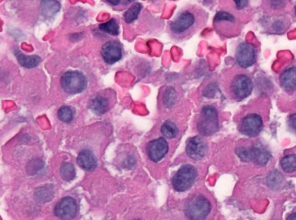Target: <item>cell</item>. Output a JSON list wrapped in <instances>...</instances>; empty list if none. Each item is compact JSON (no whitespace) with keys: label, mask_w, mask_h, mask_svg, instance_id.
<instances>
[{"label":"cell","mask_w":296,"mask_h":220,"mask_svg":"<svg viewBox=\"0 0 296 220\" xmlns=\"http://www.w3.org/2000/svg\"><path fill=\"white\" fill-rule=\"evenodd\" d=\"M289 25V20L284 17H276L271 22L269 25V30L272 33L275 34H281L284 33Z\"/></svg>","instance_id":"obj_25"},{"label":"cell","mask_w":296,"mask_h":220,"mask_svg":"<svg viewBox=\"0 0 296 220\" xmlns=\"http://www.w3.org/2000/svg\"><path fill=\"white\" fill-rule=\"evenodd\" d=\"M289 124L291 129L296 132V113L291 114L289 117Z\"/></svg>","instance_id":"obj_34"},{"label":"cell","mask_w":296,"mask_h":220,"mask_svg":"<svg viewBox=\"0 0 296 220\" xmlns=\"http://www.w3.org/2000/svg\"><path fill=\"white\" fill-rule=\"evenodd\" d=\"M221 91L227 98L241 102L253 92L254 82L249 74L241 68L225 69L219 78Z\"/></svg>","instance_id":"obj_2"},{"label":"cell","mask_w":296,"mask_h":220,"mask_svg":"<svg viewBox=\"0 0 296 220\" xmlns=\"http://www.w3.org/2000/svg\"><path fill=\"white\" fill-rule=\"evenodd\" d=\"M280 85L283 90L291 93L296 91V66L286 69L279 78Z\"/></svg>","instance_id":"obj_15"},{"label":"cell","mask_w":296,"mask_h":220,"mask_svg":"<svg viewBox=\"0 0 296 220\" xmlns=\"http://www.w3.org/2000/svg\"><path fill=\"white\" fill-rule=\"evenodd\" d=\"M211 204L206 197L195 195L190 197L185 205V213L190 220H204L211 212Z\"/></svg>","instance_id":"obj_5"},{"label":"cell","mask_w":296,"mask_h":220,"mask_svg":"<svg viewBox=\"0 0 296 220\" xmlns=\"http://www.w3.org/2000/svg\"><path fill=\"white\" fill-rule=\"evenodd\" d=\"M270 2L269 4L274 10H280V8L284 7L286 4V2L284 1H271Z\"/></svg>","instance_id":"obj_32"},{"label":"cell","mask_w":296,"mask_h":220,"mask_svg":"<svg viewBox=\"0 0 296 220\" xmlns=\"http://www.w3.org/2000/svg\"><path fill=\"white\" fill-rule=\"evenodd\" d=\"M197 171L191 165H185L177 171L172 179V185L176 191L183 192L191 188L195 182Z\"/></svg>","instance_id":"obj_7"},{"label":"cell","mask_w":296,"mask_h":220,"mask_svg":"<svg viewBox=\"0 0 296 220\" xmlns=\"http://www.w3.org/2000/svg\"><path fill=\"white\" fill-rule=\"evenodd\" d=\"M161 132L167 139H174L178 136L179 129L177 126L171 121L168 120L163 123L161 127Z\"/></svg>","instance_id":"obj_26"},{"label":"cell","mask_w":296,"mask_h":220,"mask_svg":"<svg viewBox=\"0 0 296 220\" xmlns=\"http://www.w3.org/2000/svg\"><path fill=\"white\" fill-rule=\"evenodd\" d=\"M236 153L242 161L246 162H251L249 148L241 147L237 148Z\"/></svg>","instance_id":"obj_31"},{"label":"cell","mask_w":296,"mask_h":220,"mask_svg":"<svg viewBox=\"0 0 296 220\" xmlns=\"http://www.w3.org/2000/svg\"><path fill=\"white\" fill-rule=\"evenodd\" d=\"M107 2L113 6H117L122 2L120 0H107Z\"/></svg>","instance_id":"obj_35"},{"label":"cell","mask_w":296,"mask_h":220,"mask_svg":"<svg viewBox=\"0 0 296 220\" xmlns=\"http://www.w3.org/2000/svg\"><path fill=\"white\" fill-rule=\"evenodd\" d=\"M294 8L295 14V15H296V2L295 3Z\"/></svg>","instance_id":"obj_37"},{"label":"cell","mask_w":296,"mask_h":220,"mask_svg":"<svg viewBox=\"0 0 296 220\" xmlns=\"http://www.w3.org/2000/svg\"><path fill=\"white\" fill-rule=\"evenodd\" d=\"M238 10H242L248 6V1H233Z\"/></svg>","instance_id":"obj_33"},{"label":"cell","mask_w":296,"mask_h":220,"mask_svg":"<svg viewBox=\"0 0 296 220\" xmlns=\"http://www.w3.org/2000/svg\"><path fill=\"white\" fill-rule=\"evenodd\" d=\"M99 29L101 32L117 36L120 34V26L116 19H110L105 23L99 25Z\"/></svg>","instance_id":"obj_23"},{"label":"cell","mask_w":296,"mask_h":220,"mask_svg":"<svg viewBox=\"0 0 296 220\" xmlns=\"http://www.w3.org/2000/svg\"><path fill=\"white\" fill-rule=\"evenodd\" d=\"M286 220H296V213L290 214Z\"/></svg>","instance_id":"obj_36"},{"label":"cell","mask_w":296,"mask_h":220,"mask_svg":"<svg viewBox=\"0 0 296 220\" xmlns=\"http://www.w3.org/2000/svg\"><path fill=\"white\" fill-rule=\"evenodd\" d=\"M207 144L199 136L190 138L187 143V155L192 159L198 161L205 157L207 152Z\"/></svg>","instance_id":"obj_12"},{"label":"cell","mask_w":296,"mask_h":220,"mask_svg":"<svg viewBox=\"0 0 296 220\" xmlns=\"http://www.w3.org/2000/svg\"><path fill=\"white\" fill-rule=\"evenodd\" d=\"M213 25L219 36L227 38L237 36L240 33L242 27L237 17L226 10L216 13L214 17Z\"/></svg>","instance_id":"obj_3"},{"label":"cell","mask_w":296,"mask_h":220,"mask_svg":"<svg viewBox=\"0 0 296 220\" xmlns=\"http://www.w3.org/2000/svg\"><path fill=\"white\" fill-rule=\"evenodd\" d=\"M61 4L59 2L50 0L42 1L40 4L41 14L46 19L52 18L60 11Z\"/></svg>","instance_id":"obj_18"},{"label":"cell","mask_w":296,"mask_h":220,"mask_svg":"<svg viewBox=\"0 0 296 220\" xmlns=\"http://www.w3.org/2000/svg\"><path fill=\"white\" fill-rule=\"evenodd\" d=\"M197 130L204 136H210L220 128L219 113L213 105H206L201 110L197 121Z\"/></svg>","instance_id":"obj_4"},{"label":"cell","mask_w":296,"mask_h":220,"mask_svg":"<svg viewBox=\"0 0 296 220\" xmlns=\"http://www.w3.org/2000/svg\"><path fill=\"white\" fill-rule=\"evenodd\" d=\"M235 59L240 68H251L257 60V50L253 44L246 42H241L237 47Z\"/></svg>","instance_id":"obj_8"},{"label":"cell","mask_w":296,"mask_h":220,"mask_svg":"<svg viewBox=\"0 0 296 220\" xmlns=\"http://www.w3.org/2000/svg\"><path fill=\"white\" fill-rule=\"evenodd\" d=\"M44 163L41 159H34L29 161L26 167V170L30 175L36 174L38 171L43 168Z\"/></svg>","instance_id":"obj_29"},{"label":"cell","mask_w":296,"mask_h":220,"mask_svg":"<svg viewBox=\"0 0 296 220\" xmlns=\"http://www.w3.org/2000/svg\"><path fill=\"white\" fill-rule=\"evenodd\" d=\"M60 84L66 93L76 95L82 93L87 86V80L85 74L79 71H69L63 74Z\"/></svg>","instance_id":"obj_6"},{"label":"cell","mask_w":296,"mask_h":220,"mask_svg":"<svg viewBox=\"0 0 296 220\" xmlns=\"http://www.w3.org/2000/svg\"><path fill=\"white\" fill-rule=\"evenodd\" d=\"M209 18V14L204 8L188 4L168 21L167 33L171 40L175 42L189 40L205 27Z\"/></svg>","instance_id":"obj_1"},{"label":"cell","mask_w":296,"mask_h":220,"mask_svg":"<svg viewBox=\"0 0 296 220\" xmlns=\"http://www.w3.org/2000/svg\"><path fill=\"white\" fill-rule=\"evenodd\" d=\"M263 118L258 114L251 113L243 118L238 125L241 133L250 138H255L262 131Z\"/></svg>","instance_id":"obj_9"},{"label":"cell","mask_w":296,"mask_h":220,"mask_svg":"<svg viewBox=\"0 0 296 220\" xmlns=\"http://www.w3.org/2000/svg\"><path fill=\"white\" fill-rule=\"evenodd\" d=\"M101 54L106 63L111 65L117 63L122 58V43L116 40L105 43L101 48Z\"/></svg>","instance_id":"obj_11"},{"label":"cell","mask_w":296,"mask_h":220,"mask_svg":"<svg viewBox=\"0 0 296 220\" xmlns=\"http://www.w3.org/2000/svg\"><path fill=\"white\" fill-rule=\"evenodd\" d=\"M134 220H141V219H134Z\"/></svg>","instance_id":"obj_38"},{"label":"cell","mask_w":296,"mask_h":220,"mask_svg":"<svg viewBox=\"0 0 296 220\" xmlns=\"http://www.w3.org/2000/svg\"><path fill=\"white\" fill-rule=\"evenodd\" d=\"M14 54L18 63L26 69L37 67L41 60L40 57L37 55H25L18 49H15Z\"/></svg>","instance_id":"obj_17"},{"label":"cell","mask_w":296,"mask_h":220,"mask_svg":"<svg viewBox=\"0 0 296 220\" xmlns=\"http://www.w3.org/2000/svg\"><path fill=\"white\" fill-rule=\"evenodd\" d=\"M143 5L140 3H135L123 14V18L127 24H131L138 19Z\"/></svg>","instance_id":"obj_24"},{"label":"cell","mask_w":296,"mask_h":220,"mask_svg":"<svg viewBox=\"0 0 296 220\" xmlns=\"http://www.w3.org/2000/svg\"><path fill=\"white\" fill-rule=\"evenodd\" d=\"M90 108L96 115L102 116L109 109L108 100L103 96H97L92 100Z\"/></svg>","instance_id":"obj_19"},{"label":"cell","mask_w":296,"mask_h":220,"mask_svg":"<svg viewBox=\"0 0 296 220\" xmlns=\"http://www.w3.org/2000/svg\"><path fill=\"white\" fill-rule=\"evenodd\" d=\"M77 162L81 168L87 171H94L97 166L96 158L89 149H84L79 152Z\"/></svg>","instance_id":"obj_16"},{"label":"cell","mask_w":296,"mask_h":220,"mask_svg":"<svg viewBox=\"0 0 296 220\" xmlns=\"http://www.w3.org/2000/svg\"><path fill=\"white\" fill-rule=\"evenodd\" d=\"M284 182V176L280 171L276 169L272 170L267 178L268 186L273 191L279 190L282 188Z\"/></svg>","instance_id":"obj_21"},{"label":"cell","mask_w":296,"mask_h":220,"mask_svg":"<svg viewBox=\"0 0 296 220\" xmlns=\"http://www.w3.org/2000/svg\"><path fill=\"white\" fill-rule=\"evenodd\" d=\"M169 149V144L166 139L160 138L149 142L147 146L148 156L150 160L157 162L165 158Z\"/></svg>","instance_id":"obj_13"},{"label":"cell","mask_w":296,"mask_h":220,"mask_svg":"<svg viewBox=\"0 0 296 220\" xmlns=\"http://www.w3.org/2000/svg\"><path fill=\"white\" fill-rule=\"evenodd\" d=\"M57 115L59 120L64 123H69L73 120L74 114L73 110L68 106H63L60 107Z\"/></svg>","instance_id":"obj_30"},{"label":"cell","mask_w":296,"mask_h":220,"mask_svg":"<svg viewBox=\"0 0 296 220\" xmlns=\"http://www.w3.org/2000/svg\"><path fill=\"white\" fill-rule=\"evenodd\" d=\"M281 168L286 173H292L296 171V155L289 154L282 158L280 162Z\"/></svg>","instance_id":"obj_22"},{"label":"cell","mask_w":296,"mask_h":220,"mask_svg":"<svg viewBox=\"0 0 296 220\" xmlns=\"http://www.w3.org/2000/svg\"><path fill=\"white\" fill-rule=\"evenodd\" d=\"M164 104L167 107H171L175 104L178 99V93L172 86L167 87L163 95Z\"/></svg>","instance_id":"obj_28"},{"label":"cell","mask_w":296,"mask_h":220,"mask_svg":"<svg viewBox=\"0 0 296 220\" xmlns=\"http://www.w3.org/2000/svg\"><path fill=\"white\" fill-rule=\"evenodd\" d=\"M249 149L251 162H253L256 165L264 166L270 161V152L261 144H256Z\"/></svg>","instance_id":"obj_14"},{"label":"cell","mask_w":296,"mask_h":220,"mask_svg":"<svg viewBox=\"0 0 296 220\" xmlns=\"http://www.w3.org/2000/svg\"><path fill=\"white\" fill-rule=\"evenodd\" d=\"M78 205L74 198L67 196L61 199L55 206L54 213L61 220H72L76 217Z\"/></svg>","instance_id":"obj_10"},{"label":"cell","mask_w":296,"mask_h":220,"mask_svg":"<svg viewBox=\"0 0 296 220\" xmlns=\"http://www.w3.org/2000/svg\"><path fill=\"white\" fill-rule=\"evenodd\" d=\"M61 178L66 182L73 180L76 175V168L72 163L63 162L60 168Z\"/></svg>","instance_id":"obj_27"},{"label":"cell","mask_w":296,"mask_h":220,"mask_svg":"<svg viewBox=\"0 0 296 220\" xmlns=\"http://www.w3.org/2000/svg\"><path fill=\"white\" fill-rule=\"evenodd\" d=\"M55 192L51 186L39 187L35 191V200L39 203L44 204L54 199Z\"/></svg>","instance_id":"obj_20"}]
</instances>
